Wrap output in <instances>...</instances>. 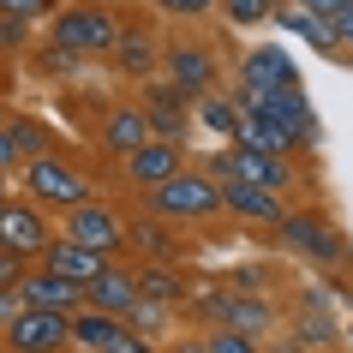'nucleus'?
<instances>
[{"label":"nucleus","instance_id":"f257e3e1","mask_svg":"<svg viewBox=\"0 0 353 353\" xmlns=\"http://www.w3.org/2000/svg\"><path fill=\"white\" fill-rule=\"evenodd\" d=\"M48 48L60 54H114L120 48V19H114L102 0H78V6H60L54 19H48Z\"/></svg>","mask_w":353,"mask_h":353},{"label":"nucleus","instance_id":"f03ea898","mask_svg":"<svg viewBox=\"0 0 353 353\" xmlns=\"http://www.w3.org/2000/svg\"><path fill=\"white\" fill-rule=\"evenodd\" d=\"M19 186L30 204H42L48 216H72V210L96 204V186H90V174H78L72 162H60V156H37V162H24L19 168Z\"/></svg>","mask_w":353,"mask_h":353},{"label":"nucleus","instance_id":"7ed1b4c3","mask_svg":"<svg viewBox=\"0 0 353 353\" xmlns=\"http://www.w3.org/2000/svg\"><path fill=\"white\" fill-rule=\"evenodd\" d=\"M150 216H162V222L186 228V222H210V216H228L222 210V180L204 174V168H186V174H174L168 186L150 192Z\"/></svg>","mask_w":353,"mask_h":353},{"label":"nucleus","instance_id":"20e7f679","mask_svg":"<svg viewBox=\"0 0 353 353\" xmlns=\"http://www.w3.org/2000/svg\"><path fill=\"white\" fill-rule=\"evenodd\" d=\"M276 245H281V252H294V258H305V263H317V270L347 263V234H341L317 204L288 210V222L276 228Z\"/></svg>","mask_w":353,"mask_h":353},{"label":"nucleus","instance_id":"39448f33","mask_svg":"<svg viewBox=\"0 0 353 353\" xmlns=\"http://www.w3.org/2000/svg\"><path fill=\"white\" fill-rule=\"evenodd\" d=\"M204 174H216V180H245V186H263V192H288L299 186L294 174V156H270V150H245V144H228V150H210Z\"/></svg>","mask_w":353,"mask_h":353},{"label":"nucleus","instance_id":"423d86ee","mask_svg":"<svg viewBox=\"0 0 353 353\" xmlns=\"http://www.w3.org/2000/svg\"><path fill=\"white\" fill-rule=\"evenodd\" d=\"M54 234H60L54 216H48L42 204H30V198H12L6 216H0V245H6V252H19L24 263H42V252L54 245Z\"/></svg>","mask_w":353,"mask_h":353},{"label":"nucleus","instance_id":"0eeeda50","mask_svg":"<svg viewBox=\"0 0 353 353\" xmlns=\"http://www.w3.org/2000/svg\"><path fill=\"white\" fill-rule=\"evenodd\" d=\"M0 347L6 353H72V317L30 312V305H24V312L0 330Z\"/></svg>","mask_w":353,"mask_h":353},{"label":"nucleus","instance_id":"6e6552de","mask_svg":"<svg viewBox=\"0 0 353 353\" xmlns=\"http://www.w3.org/2000/svg\"><path fill=\"white\" fill-rule=\"evenodd\" d=\"M276 90H299V66L281 42H258L240 54V96H276Z\"/></svg>","mask_w":353,"mask_h":353},{"label":"nucleus","instance_id":"1a4fd4ad","mask_svg":"<svg viewBox=\"0 0 353 353\" xmlns=\"http://www.w3.org/2000/svg\"><path fill=\"white\" fill-rule=\"evenodd\" d=\"M138 108H144L150 132L162 138V144H186V126H192V96L174 84V78H150L144 96H138Z\"/></svg>","mask_w":353,"mask_h":353},{"label":"nucleus","instance_id":"9d476101","mask_svg":"<svg viewBox=\"0 0 353 353\" xmlns=\"http://www.w3.org/2000/svg\"><path fill=\"white\" fill-rule=\"evenodd\" d=\"M60 234H72L78 245H90V252H102L108 263L120 258V252H126V216H120V210H108L102 198H96V204H84V210H72Z\"/></svg>","mask_w":353,"mask_h":353},{"label":"nucleus","instance_id":"9b49d317","mask_svg":"<svg viewBox=\"0 0 353 353\" xmlns=\"http://www.w3.org/2000/svg\"><path fill=\"white\" fill-rule=\"evenodd\" d=\"M84 305H96V312H108V317H120V323H132V312L144 305V294H138V263H120V258H114L108 270L84 288Z\"/></svg>","mask_w":353,"mask_h":353},{"label":"nucleus","instance_id":"f8f14e48","mask_svg":"<svg viewBox=\"0 0 353 353\" xmlns=\"http://www.w3.org/2000/svg\"><path fill=\"white\" fill-rule=\"evenodd\" d=\"M19 299L30 305V312H60V317H78V312H84V288L66 281V276H54V270H42V263L24 270Z\"/></svg>","mask_w":353,"mask_h":353},{"label":"nucleus","instance_id":"ddd939ff","mask_svg":"<svg viewBox=\"0 0 353 353\" xmlns=\"http://www.w3.org/2000/svg\"><path fill=\"white\" fill-rule=\"evenodd\" d=\"M222 210L245 228H281L288 222V198L263 186H245V180H222Z\"/></svg>","mask_w":353,"mask_h":353},{"label":"nucleus","instance_id":"4468645a","mask_svg":"<svg viewBox=\"0 0 353 353\" xmlns=\"http://www.w3.org/2000/svg\"><path fill=\"white\" fill-rule=\"evenodd\" d=\"M120 168H126V180L138 192H156V186H168L174 174H186V144H162V138H150V144L132 150Z\"/></svg>","mask_w":353,"mask_h":353},{"label":"nucleus","instance_id":"2eb2a0df","mask_svg":"<svg viewBox=\"0 0 353 353\" xmlns=\"http://www.w3.org/2000/svg\"><path fill=\"white\" fill-rule=\"evenodd\" d=\"M96 138H102V150H108V156H120V162H126L132 150H144L156 132H150V120H144V108H138V102H108V114H102Z\"/></svg>","mask_w":353,"mask_h":353},{"label":"nucleus","instance_id":"dca6fc26","mask_svg":"<svg viewBox=\"0 0 353 353\" xmlns=\"http://www.w3.org/2000/svg\"><path fill=\"white\" fill-rule=\"evenodd\" d=\"M234 144H245V150H270V156H299V132L294 126H281L276 114H263L258 102H240V138Z\"/></svg>","mask_w":353,"mask_h":353},{"label":"nucleus","instance_id":"f3484780","mask_svg":"<svg viewBox=\"0 0 353 353\" xmlns=\"http://www.w3.org/2000/svg\"><path fill=\"white\" fill-rule=\"evenodd\" d=\"M126 245H138V258L144 263H174L180 252H186V240H180V228L162 222V216H126Z\"/></svg>","mask_w":353,"mask_h":353},{"label":"nucleus","instance_id":"a211bd4d","mask_svg":"<svg viewBox=\"0 0 353 353\" xmlns=\"http://www.w3.org/2000/svg\"><path fill=\"white\" fill-rule=\"evenodd\" d=\"M162 78H174L186 96H210L216 60H210V48H198V42H174V48L162 54Z\"/></svg>","mask_w":353,"mask_h":353},{"label":"nucleus","instance_id":"6ab92c4d","mask_svg":"<svg viewBox=\"0 0 353 353\" xmlns=\"http://www.w3.org/2000/svg\"><path fill=\"white\" fill-rule=\"evenodd\" d=\"M42 270H54V276L78 281V288H90V281L108 270V258H102V252H90V245H78L72 234H54V245L42 252Z\"/></svg>","mask_w":353,"mask_h":353},{"label":"nucleus","instance_id":"aec40b11","mask_svg":"<svg viewBox=\"0 0 353 353\" xmlns=\"http://www.w3.org/2000/svg\"><path fill=\"white\" fill-rule=\"evenodd\" d=\"M270 323H276V305H270V294H234L228 288V299H222V323L216 330H240V335H270Z\"/></svg>","mask_w":353,"mask_h":353},{"label":"nucleus","instance_id":"412c9836","mask_svg":"<svg viewBox=\"0 0 353 353\" xmlns=\"http://www.w3.org/2000/svg\"><path fill=\"white\" fill-rule=\"evenodd\" d=\"M162 54L168 48H156V42L144 37V30H120V48H114V72H126V78H162Z\"/></svg>","mask_w":353,"mask_h":353},{"label":"nucleus","instance_id":"4be33fe9","mask_svg":"<svg viewBox=\"0 0 353 353\" xmlns=\"http://www.w3.org/2000/svg\"><path fill=\"white\" fill-rule=\"evenodd\" d=\"M138 294L150 305H168V312H180L192 294V281L180 276V263H138Z\"/></svg>","mask_w":353,"mask_h":353},{"label":"nucleus","instance_id":"5701e85b","mask_svg":"<svg viewBox=\"0 0 353 353\" xmlns=\"http://www.w3.org/2000/svg\"><path fill=\"white\" fill-rule=\"evenodd\" d=\"M120 335H126V323L108 317V312H96V305H84L72 317V353H108Z\"/></svg>","mask_w":353,"mask_h":353},{"label":"nucleus","instance_id":"b1692460","mask_svg":"<svg viewBox=\"0 0 353 353\" xmlns=\"http://www.w3.org/2000/svg\"><path fill=\"white\" fill-rule=\"evenodd\" d=\"M276 19L288 24L294 37H305L317 54H335V60H341V37H335V19H312V12H299V6H288V0L276 6Z\"/></svg>","mask_w":353,"mask_h":353},{"label":"nucleus","instance_id":"393cba45","mask_svg":"<svg viewBox=\"0 0 353 353\" xmlns=\"http://www.w3.org/2000/svg\"><path fill=\"white\" fill-rule=\"evenodd\" d=\"M294 341H299V347H330V341H335V317H330V312H317V288H312V294H299Z\"/></svg>","mask_w":353,"mask_h":353},{"label":"nucleus","instance_id":"a878e982","mask_svg":"<svg viewBox=\"0 0 353 353\" xmlns=\"http://www.w3.org/2000/svg\"><path fill=\"white\" fill-rule=\"evenodd\" d=\"M198 120H204L222 144H234V138H240V96H216L210 90L204 102H198Z\"/></svg>","mask_w":353,"mask_h":353},{"label":"nucleus","instance_id":"bb28decb","mask_svg":"<svg viewBox=\"0 0 353 353\" xmlns=\"http://www.w3.org/2000/svg\"><path fill=\"white\" fill-rule=\"evenodd\" d=\"M6 132H12V150H19L24 162H37V156H54V150H48V132H42L37 120L12 114V120H6Z\"/></svg>","mask_w":353,"mask_h":353},{"label":"nucleus","instance_id":"cd10ccee","mask_svg":"<svg viewBox=\"0 0 353 353\" xmlns=\"http://www.w3.org/2000/svg\"><path fill=\"white\" fill-rule=\"evenodd\" d=\"M276 6H281V0H222V19L240 24V30H258V24L276 19Z\"/></svg>","mask_w":353,"mask_h":353},{"label":"nucleus","instance_id":"c85d7f7f","mask_svg":"<svg viewBox=\"0 0 353 353\" xmlns=\"http://www.w3.org/2000/svg\"><path fill=\"white\" fill-rule=\"evenodd\" d=\"M54 12H60V0H0V19H19V24H42Z\"/></svg>","mask_w":353,"mask_h":353},{"label":"nucleus","instance_id":"c756f323","mask_svg":"<svg viewBox=\"0 0 353 353\" xmlns=\"http://www.w3.org/2000/svg\"><path fill=\"white\" fill-rule=\"evenodd\" d=\"M204 341H210V353H263L258 335H240V330H210Z\"/></svg>","mask_w":353,"mask_h":353},{"label":"nucleus","instance_id":"7c9ffc66","mask_svg":"<svg viewBox=\"0 0 353 353\" xmlns=\"http://www.w3.org/2000/svg\"><path fill=\"white\" fill-rule=\"evenodd\" d=\"M150 6H162L168 19H204V12H216L222 0H150Z\"/></svg>","mask_w":353,"mask_h":353},{"label":"nucleus","instance_id":"2f4dec72","mask_svg":"<svg viewBox=\"0 0 353 353\" xmlns=\"http://www.w3.org/2000/svg\"><path fill=\"white\" fill-rule=\"evenodd\" d=\"M263 294V288H270V263H245V270H234V294Z\"/></svg>","mask_w":353,"mask_h":353},{"label":"nucleus","instance_id":"473e14b6","mask_svg":"<svg viewBox=\"0 0 353 353\" xmlns=\"http://www.w3.org/2000/svg\"><path fill=\"white\" fill-rule=\"evenodd\" d=\"M168 317H174V312H168V305H150V299H144V305L132 312V330H138V335H150V330H162Z\"/></svg>","mask_w":353,"mask_h":353},{"label":"nucleus","instance_id":"72a5a7b5","mask_svg":"<svg viewBox=\"0 0 353 353\" xmlns=\"http://www.w3.org/2000/svg\"><path fill=\"white\" fill-rule=\"evenodd\" d=\"M288 6H299V12H312V19H341L353 0H288Z\"/></svg>","mask_w":353,"mask_h":353},{"label":"nucleus","instance_id":"f704fd0d","mask_svg":"<svg viewBox=\"0 0 353 353\" xmlns=\"http://www.w3.org/2000/svg\"><path fill=\"white\" fill-rule=\"evenodd\" d=\"M24 270H30V263H24L19 252H6V245H0V288H19Z\"/></svg>","mask_w":353,"mask_h":353},{"label":"nucleus","instance_id":"c9c22d12","mask_svg":"<svg viewBox=\"0 0 353 353\" xmlns=\"http://www.w3.org/2000/svg\"><path fill=\"white\" fill-rule=\"evenodd\" d=\"M19 168H24V156L12 150V132H6V120H0V180H6V174H19Z\"/></svg>","mask_w":353,"mask_h":353},{"label":"nucleus","instance_id":"e433bc0d","mask_svg":"<svg viewBox=\"0 0 353 353\" xmlns=\"http://www.w3.org/2000/svg\"><path fill=\"white\" fill-rule=\"evenodd\" d=\"M108 353H156V335H138V330L126 323V335H120V341H114Z\"/></svg>","mask_w":353,"mask_h":353},{"label":"nucleus","instance_id":"4c0bfd02","mask_svg":"<svg viewBox=\"0 0 353 353\" xmlns=\"http://www.w3.org/2000/svg\"><path fill=\"white\" fill-rule=\"evenodd\" d=\"M30 42V24H19V19H0V48H24Z\"/></svg>","mask_w":353,"mask_h":353},{"label":"nucleus","instance_id":"58836bf2","mask_svg":"<svg viewBox=\"0 0 353 353\" xmlns=\"http://www.w3.org/2000/svg\"><path fill=\"white\" fill-rule=\"evenodd\" d=\"M24 312V299H19V288H0V330L12 323V317Z\"/></svg>","mask_w":353,"mask_h":353},{"label":"nucleus","instance_id":"ea45409f","mask_svg":"<svg viewBox=\"0 0 353 353\" xmlns=\"http://www.w3.org/2000/svg\"><path fill=\"white\" fill-rule=\"evenodd\" d=\"M335 37H341V60H353V6L335 19Z\"/></svg>","mask_w":353,"mask_h":353},{"label":"nucleus","instance_id":"a19ab883","mask_svg":"<svg viewBox=\"0 0 353 353\" xmlns=\"http://www.w3.org/2000/svg\"><path fill=\"white\" fill-rule=\"evenodd\" d=\"M174 353H210V341H204V335H180V341H174Z\"/></svg>","mask_w":353,"mask_h":353},{"label":"nucleus","instance_id":"79ce46f5","mask_svg":"<svg viewBox=\"0 0 353 353\" xmlns=\"http://www.w3.org/2000/svg\"><path fill=\"white\" fill-rule=\"evenodd\" d=\"M6 204H12V192H6V180H0V216H6Z\"/></svg>","mask_w":353,"mask_h":353}]
</instances>
